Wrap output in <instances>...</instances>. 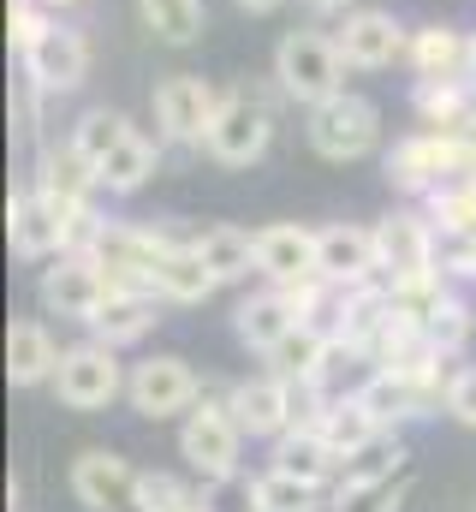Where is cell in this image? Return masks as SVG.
<instances>
[{
  "label": "cell",
  "instance_id": "1",
  "mask_svg": "<svg viewBox=\"0 0 476 512\" xmlns=\"http://www.w3.org/2000/svg\"><path fill=\"white\" fill-rule=\"evenodd\" d=\"M387 185L393 191H405V197H435L441 185H453V179H471L476 173V137L471 131H411V137H399L393 149H387Z\"/></svg>",
  "mask_w": 476,
  "mask_h": 512
},
{
  "label": "cell",
  "instance_id": "2",
  "mask_svg": "<svg viewBox=\"0 0 476 512\" xmlns=\"http://www.w3.org/2000/svg\"><path fill=\"white\" fill-rule=\"evenodd\" d=\"M346 54H340V42H334V30H286L280 42H274V90L286 96V102H298V108H316V102H328V96H340L346 90Z\"/></svg>",
  "mask_w": 476,
  "mask_h": 512
},
{
  "label": "cell",
  "instance_id": "3",
  "mask_svg": "<svg viewBox=\"0 0 476 512\" xmlns=\"http://www.w3.org/2000/svg\"><path fill=\"white\" fill-rule=\"evenodd\" d=\"M221 102H227V90H215V84L197 78V72H173V78H161L155 96H149L155 137L173 143V149H203L209 131H215V120H221Z\"/></svg>",
  "mask_w": 476,
  "mask_h": 512
},
{
  "label": "cell",
  "instance_id": "4",
  "mask_svg": "<svg viewBox=\"0 0 476 512\" xmlns=\"http://www.w3.org/2000/svg\"><path fill=\"white\" fill-rule=\"evenodd\" d=\"M304 143L322 161H363L381 143V108L357 90H340V96L304 108Z\"/></svg>",
  "mask_w": 476,
  "mask_h": 512
},
{
  "label": "cell",
  "instance_id": "5",
  "mask_svg": "<svg viewBox=\"0 0 476 512\" xmlns=\"http://www.w3.org/2000/svg\"><path fill=\"white\" fill-rule=\"evenodd\" d=\"M179 453H185V465H191L203 483H233V477H238L244 429H238V417H233V405H227V393H221V399H209V393H203V399L185 411Z\"/></svg>",
  "mask_w": 476,
  "mask_h": 512
},
{
  "label": "cell",
  "instance_id": "6",
  "mask_svg": "<svg viewBox=\"0 0 476 512\" xmlns=\"http://www.w3.org/2000/svg\"><path fill=\"white\" fill-rule=\"evenodd\" d=\"M125 370H119L114 346L108 340H78V346H66V358H60V370H54V399L66 405V411H108L119 393H125Z\"/></svg>",
  "mask_w": 476,
  "mask_h": 512
},
{
  "label": "cell",
  "instance_id": "7",
  "mask_svg": "<svg viewBox=\"0 0 476 512\" xmlns=\"http://www.w3.org/2000/svg\"><path fill=\"white\" fill-rule=\"evenodd\" d=\"M108 292H114V280H108V268L90 251H60L42 268V280H36L42 310H48V316H66V322H84V328H90V316L108 304Z\"/></svg>",
  "mask_w": 476,
  "mask_h": 512
},
{
  "label": "cell",
  "instance_id": "8",
  "mask_svg": "<svg viewBox=\"0 0 476 512\" xmlns=\"http://www.w3.org/2000/svg\"><path fill=\"white\" fill-rule=\"evenodd\" d=\"M435 245H441V227H435L429 215H417V209H393V215L375 221V256H381V280H387V286L441 274Z\"/></svg>",
  "mask_w": 476,
  "mask_h": 512
},
{
  "label": "cell",
  "instance_id": "9",
  "mask_svg": "<svg viewBox=\"0 0 476 512\" xmlns=\"http://www.w3.org/2000/svg\"><path fill=\"white\" fill-rule=\"evenodd\" d=\"M125 399H131V411H137V417H149V423H167V417H185V411L203 399V382H197V370H191L185 358H173V352H155V358L131 364Z\"/></svg>",
  "mask_w": 476,
  "mask_h": 512
},
{
  "label": "cell",
  "instance_id": "10",
  "mask_svg": "<svg viewBox=\"0 0 476 512\" xmlns=\"http://www.w3.org/2000/svg\"><path fill=\"white\" fill-rule=\"evenodd\" d=\"M90 36L78 30V24H48L42 30V42L30 48V54H18V72L42 90V96H72V90H84V78H90Z\"/></svg>",
  "mask_w": 476,
  "mask_h": 512
},
{
  "label": "cell",
  "instance_id": "11",
  "mask_svg": "<svg viewBox=\"0 0 476 512\" xmlns=\"http://www.w3.org/2000/svg\"><path fill=\"white\" fill-rule=\"evenodd\" d=\"M334 42H340V54H346L352 72H381V66L405 60L411 24H405L399 12H387V6H352V12L334 24Z\"/></svg>",
  "mask_w": 476,
  "mask_h": 512
},
{
  "label": "cell",
  "instance_id": "12",
  "mask_svg": "<svg viewBox=\"0 0 476 512\" xmlns=\"http://www.w3.org/2000/svg\"><path fill=\"white\" fill-rule=\"evenodd\" d=\"M78 215H84V209H60L54 197H42L36 185H24V191L6 203V239H12V251L24 256V262H54V256L66 251Z\"/></svg>",
  "mask_w": 476,
  "mask_h": 512
},
{
  "label": "cell",
  "instance_id": "13",
  "mask_svg": "<svg viewBox=\"0 0 476 512\" xmlns=\"http://www.w3.org/2000/svg\"><path fill=\"white\" fill-rule=\"evenodd\" d=\"M268 143H274V114H268V102L244 96V90H227L221 120L209 131L203 155L221 161V167H256V161L268 155Z\"/></svg>",
  "mask_w": 476,
  "mask_h": 512
},
{
  "label": "cell",
  "instance_id": "14",
  "mask_svg": "<svg viewBox=\"0 0 476 512\" xmlns=\"http://www.w3.org/2000/svg\"><path fill=\"white\" fill-rule=\"evenodd\" d=\"M167 239H173V233H149V227L102 221V233H96L90 256L108 268V280H114L119 292H155V262H161V251H167ZM155 298H161V292H155Z\"/></svg>",
  "mask_w": 476,
  "mask_h": 512
},
{
  "label": "cell",
  "instance_id": "15",
  "mask_svg": "<svg viewBox=\"0 0 476 512\" xmlns=\"http://www.w3.org/2000/svg\"><path fill=\"white\" fill-rule=\"evenodd\" d=\"M256 274L268 286H304L322 274V227H298V221H274L256 227Z\"/></svg>",
  "mask_w": 476,
  "mask_h": 512
},
{
  "label": "cell",
  "instance_id": "16",
  "mask_svg": "<svg viewBox=\"0 0 476 512\" xmlns=\"http://www.w3.org/2000/svg\"><path fill=\"white\" fill-rule=\"evenodd\" d=\"M72 495L90 512H143V471H131L108 447H90L72 459Z\"/></svg>",
  "mask_w": 476,
  "mask_h": 512
},
{
  "label": "cell",
  "instance_id": "17",
  "mask_svg": "<svg viewBox=\"0 0 476 512\" xmlns=\"http://www.w3.org/2000/svg\"><path fill=\"white\" fill-rule=\"evenodd\" d=\"M227 405L250 441H280L292 429V382L280 376H250V382L227 387Z\"/></svg>",
  "mask_w": 476,
  "mask_h": 512
},
{
  "label": "cell",
  "instance_id": "18",
  "mask_svg": "<svg viewBox=\"0 0 476 512\" xmlns=\"http://www.w3.org/2000/svg\"><path fill=\"white\" fill-rule=\"evenodd\" d=\"M42 197H54L60 209H96V191H102V179H96V167L72 149V143H42L36 149V179H30Z\"/></svg>",
  "mask_w": 476,
  "mask_h": 512
},
{
  "label": "cell",
  "instance_id": "19",
  "mask_svg": "<svg viewBox=\"0 0 476 512\" xmlns=\"http://www.w3.org/2000/svg\"><path fill=\"white\" fill-rule=\"evenodd\" d=\"M298 322H304V316H298V298H292L286 286H262V292H250V298H238V310H233V334L250 352H262V358H268Z\"/></svg>",
  "mask_w": 476,
  "mask_h": 512
},
{
  "label": "cell",
  "instance_id": "20",
  "mask_svg": "<svg viewBox=\"0 0 476 512\" xmlns=\"http://www.w3.org/2000/svg\"><path fill=\"white\" fill-rule=\"evenodd\" d=\"M322 280H334V286H369V280H381L375 227H352V221L322 227Z\"/></svg>",
  "mask_w": 476,
  "mask_h": 512
},
{
  "label": "cell",
  "instance_id": "21",
  "mask_svg": "<svg viewBox=\"0 0 476 512\" xmlns=\"http://www.w3.org/2000/svg\"><path fill=\"white\" fill-rule=\"evenodd\" d=\"M60 358H66V346H60V340H54L36 316H18V322L6 328V382H12V387L54 382Z\"/></svg>",
  "mask_w": 476,
  "mask_h": 512
},
{
  "label": "cell",
  "instance_id": "22",
  "mask_svg": "<svg viewBox=\"0 0 476 512\" xmlns=\"http://www.w3.org/2000/svg\"><path fill=\"white\" fill-rule=\"evenodd\" d=\"M405 66L417 78H471V30L459 24H417Z\"/></svg>",
  "mask_w": 476,
  "mask_h": 512
},
{
  "label": "cell",
  "instance_id": "23",
  "mask_svg": "<svg viewBox=\"0 0 476 512\" xmlns=\"http://www.w3.org/2000/svg\"><path fill=\"white\" fill-rule=\"evenodd\" d=\"M215 268L203 262L197 251V239H167V251L155 262V292H161V304H203V298H215Z\"/></svg>",
  "mask_w": 476,
  "mask_h": 512
},
{
  "label": "cell",
  "instance_id": "24",
  "mask_svg": "<svg viewBox=\"0 0 476 512\" xmlns=\"http://www.w3.org/2000/svg\"><path fill=\"white\" fill-rule=\"evenodd\" d=\"M340 453L328 447V435H322V423H292L280 441H274V471H292V477H304V483H328V477H340Z\"/></svg>",
  "mask_w": 476,
  "mask_h": 512
},
{
  "label": "cell",
  "instance_id": "25",
  "mask_svg": "<svg viewBox=\"0 0 476 512\" xmlns=\"http://www.w3.org/2000/svg\"><path fill=\"white\" fill-rule=\"evenodd\" d=\"M161 149H167L161 137H149V131L137 126V131H131V137L114 149V155L96 167L102 191H108V197H137V191H143V185L161 173Z\"/></svg>",
  "mask_w": 476,
  "mask_h": 512
},
{
  "label": "cell",
  "instance_id": "26",
  "mask_svg": "<svg viewBox=\"0 0 476 512\" xmlns=\"http://www.w3.org/2000/svg\"><path fill=\"white\" fill-rule=\"evenodd\" d=\"M155 310H161V298H155V292H119V286H114V292H108V304L90 316V334H96V340H108L114 352H119V346H137V340L161 322Z\"/></svg>",
  "mask_w": 476,
  "mask_h": 512
},
{
  "label": "cell",
  "instance_id": "27",
  "mask_svg": "<svg viewBox=\"0 0 476 512\" xmlns=\"http://www.w3.org/2000/svg\"><path fill=\"white\" fill-rule=\"evenodd\" d=\"M137 24L161 48H197L209 30V6L203 0H137Z\"/></svg>",
  "mask_w": 476,
  "mask_h": 512
},
{
  "label": "cell",
  "instance_id": "28",
  "mask_svg": "<svg viewBox=\"0 0 476 512\" xmlns=\"http://www.w3.org/2000/svg\"><path fill=\"white\" fill-rule=\"evenodd\" d=\"M322 364H328V328H316V322H298L268 352V376H280V382H292V387L322 382Z\"/></svg>",
  "mask_w": 476,
  "mask_h": 512
},
{
  "label": "cell",
  "instance_id": "29",
  "mask_svg": "<svg viewBox=\"0 0 476 512\" xmlns=\"http://www.w3.org/2000/svg\"><path fill=\"white\" fill-rule=\"evenodd\" d=\"M405 441L393 435V429H381L369 447H357L352 459L340 465V477H334V495H346V489H375V483H393L399 471H405Z\"/></svg>",
  "mask_w": 476,
  "mask_h": 512
},
{
  "label": "cell",
  "instance_id": "30",
  "mask_svg": "<svg viewBox=\"0 0 476 512\" xmlns=\"http://www.w3.org/2000/svg\"><path fill=\"white\" fill-rule=\"evenodd\" d=\"M191 239H197V251H203V262L215 268L221 286H238V280L256 274V233L215 221V227H203V233H191Z\"/></svg>",
  "mask_w": 476,
  "mask_h": 512
},
{
  "label": "cell",
  "instance_id": "31",
  "mask_svg": "<svg viewBox=\"0 0 476 512\" xmlns=\"http://www.w3.org/2000/svg\"><path fill=\"white\" fill-rule=\"evenodd\" d=\"M322 435H328V447H334L340 459H352L357 447H369V441L381 435V417L363 405V393H334L328 411H322Z\"/></svg>",
  "mask_w": 476,
  "mask_h": 512
},
{
  "label": "cell",
  "instance_id": "32",
  "mask_svg": "<svg viewBox=\"0 0 476 512\" xmlns=\"http://www.w3.org/2000/svg\"><path fill=\"white\" fill-rule=\"evenodd\" d=\"M131 131H137V126H131V114H119V108H84L66 143H72V149H78L90 167H102V161L114 155V149L125 143V137H131Z\"/></svg>",
  "mask_w": 476,
  "mask_h": 512
},
{
  "label": "cell",
  "instance_id": "33",
  "mask_svg": "<svg viewBox=\"0 0 476 512\" xmlns=\"http://www.w3.org/2000/svg\"><path fill=\"white\" fill-rule=\"evenodd\" d=\"M316 507H322V489L292 477V471L268 465L262 477H250V512H316Z\"/></svg>",
  "mask_w": 476,
  "mask_h": 512
},
{
  "label": "cell",
  "instance_id": "34",
  "mask_svg": "<svg viewBox=\"0 0 476 512\" xmlns=\"http://www.w3.org/2000/svg\"><path fill=\"white\" fill-rule=\"evenodd\" d=\"M471 334H476V316L459 292H447V298L423 316V340H429L435 352H447V358H459V352L471 346Z\"/></svg>",
  "mask_w": 476,
  "mask_h": 512
},
{
  "label": "cell",
  "instance_id": "35",
  "mask_svg": "<svg viewBox=\"0 0 476 512\" xmlns=\"http://www.w3.org/2000/svg\"><path fill=\"white\" fill-rule=\"evenodd\" d=\"M411 495V477H393V483H375V489H346L334 495V512H399Z\"/></svg>",
  "mask_w": 476,
  "mask_h": 512
},
{
  "label": "cell",
  "instance_id": "36",
  "mask_svg": "<svg viewBox=\"0 0 476 512\" xmlns=\"http://www.w3.org/2000/svg\"><path fill=\"white\" fill-rule=\"evenodd\" d=\"M435 262H441V274H453V280H476V227H441Z\"/></svg>",
  "mask_w": 476,
  "mask_h": 512
},
{
  "label": "cell",
  "instance_id": "37",
  "mask_svg": "<svg viewBox=\"0 0 476 512\" xmlns=\"http://www.w3.org/2000/svg\"><path fill=\"white\" fill-rule=\"evenodd\" d=\"M191 489L179 477H161V471H143V512H191Z\"/></svg>",
  "mask_w": 476,
  "mask_h": 512
},
{
  "label": "cell",
  "instance_id": "38",
  "mask_svg": "<svg viewBox=\"0 0 476 512\" xmlns=\"http://www.w3.org/2000/svg\"><path fill=\"white\" fill-rule=\"evenodd\" d=\"M447 417L476 429V370H453V382H447Z\"/></svg>",
  "mask_w": 476,
  "mask_h": 512
},
{
  "label": "cell",
  "instance_id": "39",
  "mask_svg": "<svg viewBox=\"0 0 476 512\" xmlns=\"http://www.w3.org/2000/svg\"><path fill=\"white\" fill-rule=\"evenodd\" d=\"M304 12H316V18H346L352 12V0H298Z\"/></svg>",
  "mask_w": 476,
  "mask_h": 512
},
{
  "label": "cell",
  "instance_id": "40",
  "mask_svg": "<svg viewBox=\"0 0 476 512\" xmlns=\"http://www.w3.org/2000/svg\"><path fill=\"white\" fill-rule=\"evenodd\" d=\"M238 6H244V12H256V18H262V12H280V6H286V0H238Z\"/></svg>",
  "mask_w": 476,
  "mask_h": 512
},
{
  "label": "cell",
  "instance_id": "41",
  "mask_svg": "<svg viewBox=\"0 0 476 512\" xmlns=\"http://www.w3.org/2000/svg\"><path fill=\"white\" fill-rule=\"evenodd\" d=\"M48 12H72V6H84V0H42Z\"/></svg>",
  "mask_w": 476,
  "mask_h": 512
},
{
  "label": "cell",
  "instance_id": "42",
  "mask_svg": "<svg viewBox=\"0 0 476 512\" xmlns=\"http://www.w3.org/2000/svg\"><path fill=\"white\" fill-rule=\"evenodd\" d=\"M471 78H476V30H471Z\"/></svg>",
  "mask_w": 476,
  "mask_h": 512
},
{
  "label": "cell",
  "instance_id": "43",
  "mask_svg": "<svg viewBox=\"0 0 476 512\" xmlns=\"http://www.w3.org/2000/svg\"><path fill=\"white\" fill-rule=\"evenodd\" d=\"M191 512H209V507H191Z\"/></svg>",
  "mask_w": 476,
  "mask_h": 512
}]
</instances>
